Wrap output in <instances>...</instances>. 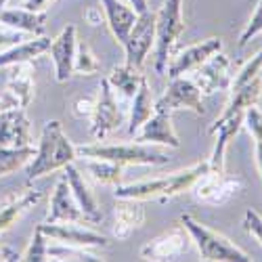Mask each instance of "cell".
<instances>
[{"instance_id":"obj_26","label":"cell","mask_w":262,"mask_h":262,"mask_svg":"<svg viewBox=\"0 0 262 262\" xmlns=\"http://www.w3.org/2000/svg\"><path fill=\"white\" fill-rule=\"evenodd\" d=\"M34 68L32 63H17L7 80V95H11L17 107H28L34 99Z\"/></svg>"},{"instance_id":"obj_19","label":"cell","mask_w":262,"mask_h":262,"mask_svg":"<svg viewBox=\"0 0 262 262\" xmlns=\"http://www.w3.org/2000/svg\"><path fill=\"white\" fill-rule=\"evenodd\" d=\"M63 172H65L63 179L68 181V185H70V189H72V193H74V198H76V202H78L82 214L86 216V221H89L91 225L99 223V221H101V208H99V202H97V198H95L93 189L89 187V183L84 181V174L74 166V162L65 166Z\"/></svg>"},{"instance_id":"obj_11","label":"cell","mask_w":262,"mask_h":262,"mask_svg":"<svg viewBox=\"0 0 262 262\" xmlns=\"http://www.w3.org/2000/svg\"><path fill=\"white\" fill-rule=\"evenodd\" d=\"M231 80H233L231 61L223 55V51L212 55L206 63H202L195 70V78H193V82L198 84L202 95H214L216 91H229Z\"/></svg>"},{"instance_id":"obj_16","label":"cell","mask_w":262,"mask_h":262,"mask_svg":"<svg viewBox=\"0 0 262 262\" xmlns=\"http://www.w3.org/2000/svg\"><path fill=\"white\" fill-rule=\"evenodd\" d=\"M47 223H80V225L89 223L65 179H61L55 185V191L51 195V204H49V212H47Z\"/></svg>"},{"instance_id":"obj_40","label":"cell","mask_w":262,"mask_h":262,"mask_svg":"<svg viewBox=\"0 0 262 262\" xmlns=\"http://www.w3.org/2000/svg\"><path fill=\"white\" fill-rule=\"evenodd\" d=\"M21 256H17L13 250L9 248H0V260H19Z\"/></svg>"},{"instance_id":"obj_32","label":"cell","mask_w":262,"mask_h":262,"mask_svg":"<svg viewBox=\"0 0 262 262\" xmlns=\"http://www.w3.org/2000/svg\"><path fill=\"white\" fill-rule=\"evenodd\" d=\"M19 260H26V262H45L49 260V244H47V235L40 231V227L34 229L32 235V242L28 246V250L21 254Z\"/></svg>"},{"instance_id":"obj_1","label":"cell","mask_w":262,"mask_h":262,"mask_svg":"<svg viewBox=\"0 0 262 262\" xmlns=\"http://www.w3.org/2000/svg\"><path fill=\"white\" fill-rule=\"evenodd\" d=\"M208 172H210V162H198L189 168L172 172L168 177H160L154 181H141L135 185H118L114 195H116V200H139V202L162 200L164 202L170 198H177V195L185 191H191L193 185Z\"/></svg>"},{"instance_id":"obj_28","label":"cell","mask_w":262,"mask_h":262,"mask_svg":"<svg viewBox=\"0 0 262 262\" xmlns=\"http://www.w3.org/2000/svg\"><path fill=\"white\" fill-rule=\"evenodd\" d=\"M143 78H145V76L141 74V70L130 68V65L124 63V65H118V68L112 70V74L107 76V82L112 84L114 91L122 93V95L128 97V99H133L135 93L139 91Z\"/></svg>"},{"instance_id":"obj_27","label":"cell","mask_w":262,"mask_h":262,"mask_svg":"<svg viewBox=\"0 0 262 262\" xmlns=\"http://www.w3.org/2000/svg\"><path fill=\"white\" fill-rule=\"evenodd\" d=\"M156 112V101L151 97V89L147 84V78H143L139 91L133 97V107H130V120H128V135H137L139 128L154 116Z\"/></svg>"},{"instance_id":"obj_6","label":"cell","mask_w":262,"mask_h":262,"mask_svg":"<svg viewBox=\"0 0 262 262\" xmlns=\"http://www.w3.org/2000/svg\"><path fill=\"white\" fill-rule=\"evenodd\" d=\"M124 122L122 109L118 105L116 99V91L112 89V84L107 82V78H103L99 82V91L95 97V109L91 116V135L101 141L105 139L112 130H118Z\"/></svg>"},{"instance_id":"obj_37","label":"cell","mask_w":262,"mask_h":262,"mask_svg":"<svg viewBox=\"0 0 262 262\" xmlns=\"http://www.w3.org/2000/svg\"><path fill=\"white\" fill-rule=\"evenodd\" d=\"M51 5H53V0H21V7L34 13H47Z\"/></svg>"},{"instance_id":"obj_42","label":"cell","mask_w":262,"mask_h":262,"mask_svg":"<svg viewBox=\"0 0 262 262\" xmlns=\"http://www.w3.org/2000/svg\"><path fill=\"white\" fill-rule=\"evenodd\" d=\"M256 164H258V170L262 174V141H256Z\"/></svg>"},{"instance_id":"obj_31","label":"cell","mask_w":262,"mask_h":262,"mask_svg":"<svg viewBox=\"0 0 262 262\" xmlns=\"http://www.w3.org/2000/svg\"><path fill=\"white\" fill-rule=\"evenodd\" d=\"M99 61L95 57V53L91 51V47L86 45L84 40H78V47H76V57H74V74L80 76H93L99 72Z\"/></svg>"},{"instance_id":"obj_29","label":"cell","mask_w":262,"mask_h":262,"mask_svg":"<svg viewBox=\"0 0 262 262\" xmlns=\"http://www.w3.org/2000/svg\"><path fill=\"white\" fill-rule=\"evenodd\" d=\"M34 147H0V179L9 177L32 162L34 158Z\"/></svg>"},{"instance_id":"obj_5","label":"cell","mask_w":262,"mask_h":262,"mask_svg":"<svg viewBox=\"0 0 262 262\" xmlns=\"http://www.w3.org/2000/svg\"><path fill=\"white\" fill-rule=\"evenodd\" d=\"M185 32L183 0H164L162 9L156 13V72L166 74L168 61L177 40Z\"/></svg>"},{"instance_id":"obj_24","label":"cell","mask_w":262,"mask_h":262,"mask_svg":"<svg viewBox=\"0 0 262 262\" xmlns=\"http://www.w3.org/2000/svg\"><path fill=\"white\" fill-rule=\"evenodd\" d=\"M145 223V208L139 200H118L114 212V235L118 239H128Z\"/></svg>"},{"instance_id":"obj_13","label":"cell","mask_w":262,"mask_h":262,"mask_svg":"<svg viewBox=\"0 0 262 262\" xmlns=\"http://www.w3.org/2000/svg\"><path fill=\"white\" fill-rule=\"evenodd\" d=\"M78 47V30L76 26L63 28V32L51 42L49 55L55 63V78L57 82H68L74 74V57Z\"/></svg>"},{"instance_id":"obj_21","label":"cell","mask_w":262,"mask_h":262,"mask_svg":"<svg viewBox=\"0 0 262 262\" xmlns=\"http://www.w3.org/2000/svg\"><path fill=\"white\" fill-rule=\"evenodd\" d=\"M0 24L13 32H19V34L42 36L47 28V13H34L24 7H19V9L5 7L0 11Z\"/></svg>"},{"instance_id":"obj_9","label":"cell","mask_w":262,"mask_h":262,"mask_svg":"<svg viewBox=\"0 0 262 262\" xmlns=\"http://www.w3.org/2000/svg\"><path fill=\"white\" fill-rule=\"evenodd\" d=\"M40 231L47 235V239L59 242L61 246H72V248H105L109 242L101 233H95L91 229L80 227V223H42L38 225Z\"/></svg>"},{"instance_id":"obj_15","label":"cell","mask_w":262,"mask_h":262,"mask_svg":"<svg viewBox=\"0 0 262 262\" xmlns=\"http://www.w3.org/2000/svg\"><path fill=\"white\" fill-rule=\"evenodd\" d=\"M189 246V233L183 225H174L164 235L141 248V258L145 260H172L181 256Z\"/></svg>"},{"instance_id":"obj_43","label":"cell","mask_w":262,"mask_h":262,"mask_svg":"<svg viewBox=\"0 0 262 262\" xmlns=\"http://www.w3.org/2000/svg\"><path fill=\"white\" fill-rule=\"evenodd\" d=\"M7 3H9V0H0V11H3V9L7 7Z\"/></svg>"},{"instance_id":"obj_14","label":"cell","mask_w":262,"mask_h":262,"mask_svg":"<svg viewBox=\"0 0 262 262\" xmlns=\"http://www.w3.org/2000/svg\"><path fill=\"white\" fill-rule=\"evenodd\" d=\"M135 143H156V145H166L172 149H179L181 141L177 130L172 126V114L164 112V109H156L154 116H151L135 135Z\"/></svg>"},{"instance_id":"obj_25","label":"cell","mask_w":262,"mask_h":262,"mask_svg":"<svg viewBox=\"0 0 262 262\" xmlns=\"http://www.w3.org/2000/svg\"><path fill=\"white\" fill-rule=\"evenodd\" d=\"M101 7H103V13L107 17V26L112 30L116 42L118 45H124L130 28H133L137 21L135 9L120 3V0H101Z\"/></svg>"},{"instance_id":"obj_38","label":"cell","mask_w":262,"mask_h":262,"mask_svg":"<svg viewBox=\"0 0 262 262\" xmlns=\"http://www.w3.org/2000/svg\"><path fill=\"white\" fill-rule=\"evenodd\" d=\"M24 38H21V34L19 32H0V51H5V49H9V47H13V45H17V42H21Z\"/></svg>"},{"instance_id":"obj_2","label":"cell","mask_w":262,"mask_h":262,"mask_svg":"<svg viewBox=\"0 0 262 262\" xmlns=\"http://www.w3.org/2000/svg\"><path fill=\"white\" fill-rule=\"evenodd\" d=\"M78 149L72 145L68 135L63 133V126L59 120H49L42 128V135L38 141V149L26 170L28 181H36L40 177H47L57 170H63L68 164L76 162Z\"/></svg>"},{"instance_id":"obj_17","label":"cell","mask_w":262,"mask_h":262,"mask_svg":"<svg viewBox=\"0 0 262 262\" xmlns=\"http://www.w3.org/2000/svg\"><path fill=\"white\" fill-rule=\"evenodd\" d=\"M225 174V172H223ZM221 172H208L204 177L193 185V193H195V200L204 202V204H225L229 198L242 189V183L233 181V179H225Z\"/></svg>"},{"instance_id":"obj_20","label":"cell","mask_w":262,"mask_h":262,"mask_svg":"<svg viewBox=\"0 0 262 262\" xmlns=\"http://www.w3.org/2000/svg\"><path fill=\"white\" fill-rule=\"evenodd\" d=\"M42 200V191L38 189H24V191H15L0 202V237H3L24 212L34 208Z\"/></svg>"},{"instance_id":"obj_33","label":"cell","mask_w":262,"mask_h":262,"mask_svg":"<svg viewBox=\"0 0 262 262\" xmlns=\"http://www.w3.org/2000/svg\"><path fill=\"white\" fill-rule=\"evenodd\" d=\"M260 32H262V0H258V7H256V11H254V15L250 17L246 30L242 32V36H239V49H244L248 42H250L254 36H258Z\"/></svg>"},{"instance_id":"obj_35","label":"cell","mask_w":262,"mask_h":262,"mask_svg":"<svg viewBox=\"0 0 262 262\" xmlns=\"http://www.w3.org/2000/svg\"><path fill=\"white\" fill-rule=\"evenodd\" d=\"M244 231L248 235H252L256 242L262 246V216L252 208L246 210V214H244Z\"/></svg>"},{"instance_id":"obj_7","label":"cell","mask_w":262,"mask_h":262,"mask_svg":"<svg viewBox=\"0 0 262 262\" xmlns=\"http://www.w3.org/2000/svg\"><path fill=\"white\" fill-rule=\"evenodd\" d=\"M154 45H156V13L145 11V13L137 15L135 26L130 28L124 45H122L126 51V65L143 70L145 59Z\"/></svg>"},{"instance_id":"obj_10","label":"cell","mask_w":262,"mask_h":262,"mask_svg":"<svg viewBox=\"0 0 262 262\" xmlns=\"http://www.w3.org/2000/svg\"><path fill=\"white\" fill-rule=\"evenodd\" d=\"M221 51H223V40L221 38L218 36L206 38V40L198 42V45L187 47L177 57H170L166 74H168V78H177V76H185L189 72H195L202 63H206L212 55L221 53Z\"/></svg>"},{"instance_id":"obj_36","label":"cell","mask_w":262,"mask_h":262,"mask_svg":"<svg viewBox=\"0 0 262 262\" xmlns=\"http://www.w3.org/2000/svg\"><path fill=\"white\" fill-rule=\"evenodd\" d=\"M95 109V99H76L74 103V114L78 118H91Z\"/></svg>"},{"instance_id":"obj_34","label":"cell","mask_w":262,"mask_h":262,"mask_svg":"<svg viewBox=\"0 0 262 262\" xmlns=\"http://www.w3.org/2000/svg\"><path fill=\"white\" fill-rule=\"evenodd\" d=\"M244 124L248 126L254 141H262V109H258V105H252L250 109H246Z\"/></svg>"},{"instance_id":"obj_30","label":"cell","mask_w":262,"mask_h":262,"mask_svg":"<svg viewBox=\"0 0 262 262\" xmlns=\"http://www.w3.org/2000/svg\"><path fill=\"white\" fill-rule=\"evenodd\" d=\"M122 168L116 162H109V160H93V158H86V170L91 172V177L101 183V185H122Z\"/></svg>"},{"instance_id":"obj_39","label":"cell","mask_w":262,"mask_h":262,"mask_svg":"<svg viewBox=\"0 0 262 262\" xmlns=\"http://www.w3.org/2000/svg\"><path fill=\"white\" fill-rule=\"evenodd\" d=\"M128 3H130V7L135 9V13H137V15H141V13L149 11V3H147V0H128Z\"/></svg>"},{"instance_id":"obj_4","label":"cell","mask_w":262,"mask_h":262,"mask_svg":"<svg viewBox=\"0 0 262 262\" xmlns=\"http://www.w3.org/2000/svg\"><path fill=\"white\" fill-rule=\"evenodd\" d=\"M78 156L93 158V160H109L120 166H164L170 162V158L164 151L145 147L143 143L133 145H82L76 147Z\"/></svg>"},{"instance_id":"obj_41","label":"cell","mask_w":262,"mask_h":262,"mask_svg":"<svg viewBox=\"0 0 262 262\" xmlns=\"http://www.w3.org/2000/svg\"><path fill=\"white\" fill-rule=\"evenodd\" d=\"M13 105H17V103H15V99H13L11 95H5V97H0V112H5V109L13 107Z\"/></svg>"},{"instance_id":"obj_18","label":"cell","mask_w":262,"mask_h":262,"mask_svg":"<svg viewBox=\"0 0 262 262\" xmlns=\"http://www.w3.org/2000/svg\"><path fill=\"white\" fill-rule=\"evenodd\" d=\"M242 126H244V114H235V116L225 118V120H216L210 126V133L216 135V145H214V151H212V158L208 160L212 172H221V174L225 172L227 147L237 137V133L242 130Z\"/></svg>"},{"instance_id":"obj_8","label":"cell","mask_w":262,"mask_h":262,"mask_svg":"<svg viewBox=\"0 0 262 262\" xmlns=\"http://www.w3.org/2000/svg\"><path fill=\"white\" fill-rule=\"evenodd\" d=\"M156 109H164V112H170V114L179 112V109H189V112L202 116L204 114L202 91L191 78H185V76L170 78L166 93L156 101Z\"/></svg>"},{"instance_id":"obj_3","label":"cell","mask_w":262,"mask_h":262,"mask_svg":"<svg viewBox=\"0 0 262 262\" xmlns=\"http://www.w3.org/2000/svg\"><path fill=\"white\" fill-rule=\"evenodd\" d=\"M181 225L187 229L189 239L195 244L202 260H206V262H250L252 260V256L248 252L231 244L225 235L208 229L200 221H195L191 214L181 216Z\"/></svg>"},{"instance_id":"obj_23","label":"cell","mask_w":262,"mask_h":262,"mask_svg":"<svg viewBox=\"0 0 262 262\" xmlns=\"http://www.w3.org/2000/svg\"><path fill=\"white\" fill-rule=\"evenodd\" d=\"M260 95H262V76H258L242 86H235V89L229 91V101L223 109V114L216 120H225L235 114H246V109H250L252 105H258Z\"/></svg>"},{"instance_id":"obj_12","label":"cell","mask_w":262,"mask_h":262,"mask_svg":"<svg viewBox=\"0 0 262 262\" xmlns=\"http://www.w3.org/2000/svg\"><path fill=\"white\" fill-rule=\"evenodd\" d=\"M32 122L26 116V107H9L0 112V147H30Z\"/></svg>"},{"instance_id":"obj_22","label":"cell","mask_w":262,"mask_h":262,"mask_svg":"<svg viewBox=\"0 0 262 262\" xmlns=\"http://www.w3.org/2000/svg\"><path fill=\"white\" fill-rule=\"evenodd\" d=\"M51 38L42 36H32L30 40H21L17 45L0 51V68H13L17 63H32L36 57L45 55L51 47Z\"/></svg>"}]
</instances>
